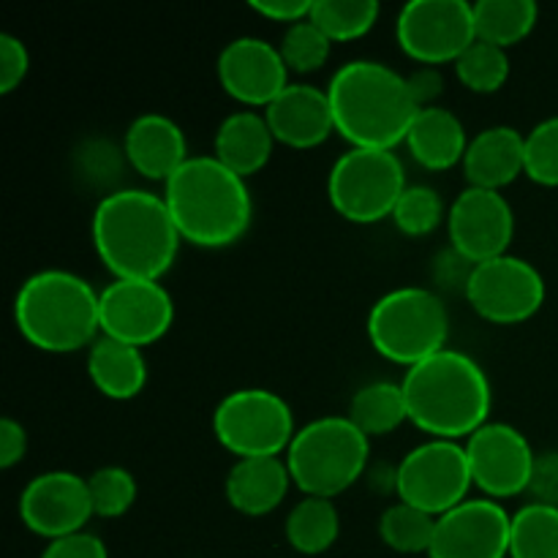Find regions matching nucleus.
Wrapping results in <instances>:
<instances>
[{"label":"nucleus","mask_w":558,"mask_h":558,"mask_svg":"<svg viewBox=\"0 0 558 558\" xmlns=\"http://www.w3.org/2000/svg\"><path fill=\"white\" fill-rule=\"evenodd\" d=\"M398 47L420 65L456 63L474 41V3L466 0H412L398 11Z\"/></svg>","instance_id":"obj_11"},{"label":"nucleus","mask_w":558,"mask_h":558,"mask_svg":"<svg viewBox=\"0 0 558 558\" xmlns=\"http://www.w3.org/2000/svg\"><path fill=\"white\" fill-rule=\"evenodd\" d=\"M371 439L349 417H316L294 434L287 461L294 488L316 499H336L368 469Z\"/></svg>","instance_id":"obj_6"},{"label":"nucleus","mask_w":558,"mask_h":558,"mask_svg":"<svg viewBox=\"0 0 558 558\" xmlns=\"http://www.w3.org/2000/svg\"><path fill=\"white\" fill-rule=\"evenodd\" d=\"M93 512L87 480L74 472H44L33 477L20 494V518L33 534L60 539L85 532Z\"/></svg>","instance_id":"obj_17"},{"label":"nucleus","mask_w":558,"mask_h":558,"mask_svg":"<svg viewBox=\"0 0 558 558\" xmlns=\"http://www.w3.org/2000/svg\"><path fill=\"white\" fill-rule=\"evenodd\" d=\"M27 71H31V52H27L25 41L11 33L0 36V93H11L25 82Z\"/></svg>","instance_id":"obj_37"},{"label":"nucleus","mask_w":558,"mask_h":558,"mask_svg":"<svg viewBox=\"0 0 558 558\" xmlns=\"http://www.w3.org/2000/svg\"><path fill=\"white\" fill-rule=\"evenodd\" d=\"M510 558H558V507L529 501L512 515Z\"/></svg>","instance_id":"obj_29"},{"label":"nucleus","mask_w":558,"mask_h":558,"mask_svg":"<svg viewBox=\"0 0 558 558\" xmlns=\"http://www.w3.org/2000/svg\"><path fill=\"white\" fill-rule=\"evenodd\" d=\"M101 336L145 349L161 341L174 322V300L161 281L112 278L98 294Z\"/></svg>","instance_id":"obj_13"},{"label":"nucleus","mask_w":558,"mask_h":558,"mask_svg":"<svg viewBox=\"0 0 558 558\" xmlns=\"http://www.w3.org/2000/svg\"><path fill=\"white\" fill-rule=\"evenodd\" d=\"M407 82L420 109L434 107V101L441 96V90H445V80H441L439 69H430V65H423V69H417L414 74H409Z\"/></svg>","instance_id":"obj_42"},{"label":"nucleus","mask_w":558,"mask_h":558,"mask_svg":"<svg viewBox=\"0 0 558 558\" xmlns=\"http://www.w3.org/2000/svg\"><path fill=\"white\" fill-rule=\"evenodd\" d=\"M218 82L243 107H270L289 87V69L276 44L240 36L218 54Z\"/></svg>","instance_id":"obj_18"},{"label":"nucleus","mask_w":558,"mask_h":558,"mask_svg":"<svg viewBox=\"0 0 558 558\" xmlns=\"http://www.w3.org/2000/svg\"><path fill=\"white\" fill-rule=\"evenodd\" d=\"M463 447L472 483L483 490L485 499L501 501L529 494L537 456L515 425L485 423L463 441Z\"/></svg>","instance_id":"obj_14"},{"label":"nucleus","mask_w":558,"mask_h":558,"mask_svg":"<svg viewBox=\"0 0 558 558\" xmlns=\"http://www.w3.org/2000/svg\"><path fill=\"white\" fill-rule=\"evenodd\" d=\"M330 47L332 41L311 22V16L298 22V25H289L283 31L281 44H278L287 69L298 71V74L319 71L327 63V58H330Z\"/></svg>","instance_id":"obj_34"},{"label":"nucleus","mask_w":558,"mask_h":558,"mask_svg":"<svg viewBox=\"0 0 558 558\" xmlns=\"http://www.w3.org/2000/svg\"><path fill=\"white\" fill-rule=\"evenodd\" d=\"M87 376L101 396L131 401L147 385V360L142 349L101 336L87 349Z\"/></svg>","instance_id":"obj_25"},{"label":"nucleus","mask_w":558,"mask_h":558,"mask_svg":"<svg viewBox=\"0 0 558 558\" xmlns=\"http://www.w3.org/2000/svg\"><path fill=\"white\" fill-rule=\"evenodd\" d=\"M436 532V518L428 515V512L417 510L412 505H403V501H396V505L387 507L379 518V537L381 543L390 550L403 556L425 554L428 556L430 543H434Z\"/></svg>","instance_id":"obj_31"},{"label":"nucleus","mask_w":558,"mask_h":558,"mask_svg":"<svg viewBox=\"0 0 558 558\" xmlns=\"http://www.w3.org/2000/svg\"><path fill=\"white\" fill-rule=\"evenodd\" d=\"M381 5L376 0H314L311 22L336 41H357L379 22Z\"/></svg>","instance_id":"obj_30"},{"label":"nucleus","mask_w":558,"mask_h":558,"mask_svg":"<svg viewBox=\"0 0 558 558\" xmlns=\"http://www.w3.org/2000/svg\"><path fill=\"white\" fill-rule=\"evenodd\" d=\"M265 120L276 142L294 147V150L319 147L336 131L327 90L316 85H303V82L289 85L265 109Z\"/></svg>","instance_id":"obj_19"},{"label":"nucleus","mask_w":558,"mask_h":558,"mask_svg":"<svg viewBox=\"0 0 558 558\" xmlns=\"http://www.w3.org/2000/svg\"><path fill=\"white\" fill-rule=\"evenodd\" d=\"M93 512L98 518H120L134 507L136 480L123 466H104L87 477Z\"/></svg>","instance_id":"obj_35"},{"label":"nucleus","mask_w":558,"mask_h":558,"mask_svg":"<svg viewBox=\"0 0 558 558\" xmlns=\"http://www.w3.org/2000/svg\"><path fill=\"white\" fill-rule=\"evenodd\" d=\"M447 232L458 256L483 265L507 254L515 234V213L501 191L469 185L447 210Z\"/></svg>","instance_id":"obj_15"},{"label":"nucleus","mask_w":558,"mask_h":558,"mask_svg":"<svg viewBox=\"0 0 558 558\" xmlns=\"http://www.w3.org/2000/svg\"><path fill=\"white\" fill-rule=\"evenodd\" d=\"M441 218H445V205H441L439 191L430 185H407L392 210V223L407 238H425L439 227Z\"/></svg>","instance_id":"obj_33"},{"label":"nucleus","mask_w":558,"mask_h":558,"mask_svg":"<svg viewBox=\"0 0 558 558\" xmlns=\"http://www.w3.org/2000/svg\"><path fill=\"white\" fill-rule=\"evenodd\" d=\"M332 123L352 147L396 150L420 107L407 76L379 60H349L327 85Z\"/></svg>","instance_id":"obj_3"},{"label":"nucleus","mask_w":558,"mask_h":558,"mask_svg":"<svg viewBox=\"0 0 558 558\" xmlns=\"http://www.w3.org/2000/svg\"><path fill=\"white\" fill-rule=\"evenodd\" d=\"M450 314L436 292L401 287L376 300L368 314L371 347L396 365L414 368L447 349Z\"/></svg>","instance_id":"obj_7"},{"label":"nucleus","mask_w":558,"mask_h":558,"mask_svg":"<svg viewBox=\"0 0 558 558\" xmlns=\"http://www.w3.org/2000/svg\"><path fill=\"white\" fill-rule=\"evenodd\" d=\"M526 169V136L512 125H490L469 140L463 174L472 189L501 191Z\"/></svg>","instance_id":"obj_21"},{"label":"nucleus","mask_w":558,"mask_h":558,"mask_svg":"<svg viewBox=\"0 0 558 558\" xmlns=\"http://www.w3.org/2000/svg\"><path fill=\"white\" fill-rule=\"evenodd\" d=\"M512 515L494 499H466L436 518L428 558H510Z\"/></svg>","instance_id":"obj_16"},{"label":"nucleus","mask_w":558,"mask_h":558,"mask_svg":"<svg viewBox=\"0 0 558 558\" xmlns=\"http://www.w3.org/2000/svg\"><path fill=\"white\" fill-rule=\"evenodd\" d=\"M539 5L534 0H480L474 3L477 41L507 49L521 44L534 31Z\"/></svg>","instance_id":"obj_27"},{"label":"nucleus","mask_w":558,"mask_h":558,"mask_svg":"<svg viewBox=\"0 0 558 558\" xmlns=\"http://www.w3.org/2000/svg\"><path fill=\"white\" fill-rule=\"evenodd\" d=\"M456 74L461 85L472 93H496L505 87L510 76V58L507 49L494 44L474 41L461 58L456 60Z\"/></svg>","instance_id":"obj_32"},{"label":"nucleus","mask_w":558,"mask_h":558,"mask_svg":"<svg viewBox=\"0 0 558 558\" xmlns=\"http://www.w3.org/2000/svg\"><path fill=\"white\" fill-rule=\"evenodd\" d=\"M213 145H216L213 156L223 167L232 169L240 178H251V174L265 169V163L270 161L276 136H272L270 125H267L265 112L238 109V112L223 118V123L218 125Z\"/></svg>","instance_id":"obj_24"},{"label":"nucleus","mask_w":558,"mask_h":558,"mask_svg":"<svg viewBox=\"0 0 558 558\" xmlns=\"http://www.w3.org/2000/svg\"><path fill=\"white\" fill-rule=\"evenodd\" d=\"M218 445L240 458H281L294 439V414L265 387H243L218 401L213 412Z\"/></svg>","instance_id":"obj_9"},{"label":"nucleus","mask_w":558,"mask_h":558,"mask_svg":"<svg viewBox=\"0 0 558 558\" xmlns=\"http://www.w3.org/2000/svg\"><path fill=\"white\" fill-rule=\"evenodd\" d=\"M93 248L114 278L161 281L183 238L163 196L142 189L112 191L93 210Z\"/></svg>","instance_id":"obj_1"},{"label":"nucleus","mask_w":558,"mask_h":558,"mask_svg":"<svg viewBox=\"0 0 558 558\" xmlns=\"http://www.w3.org/2000/svg\"><path fill=\"white\" fill-rule=\"evenodd\" d=\"M529 494L537 505L558 507V452H543L534 461Z\"/></svg>","instance_id":"obj_39"},{"label":"nucleus","mask_w":558,"mask_h":558,"mask_svg":"<svg viewBox=\"0 0 558 558\" xmlns=\"http://www.w3.org/2000/svg\"><path fill=\"white\" fill-rule=\"evenodd\" d=\"M292 474L283 458H240L227 474V501L243 515H270L292 488Z\"/></svg>","instance_id":"obj_22"},{"label":"nucleus","mask_w":558,"mask_h":558,"mask_svg":"<svg viewBox=\"0 0 558 558\" xmlns=\"http://www.w3.org/2000/svg\"><path fill=\"white\" fill-rule=\"evenodd\" d=\"M407 191V169L392 150L349 147L327 174L332 210L352 223H379L392 218Z\"/></svg>","instance_id":"obj_8"},{"label":"nucleus","mask_w":558,"mask_h":558,"mask_svg":"<svg viewBox=\"0 0 558 558\" xmlns=\"http://www.w3.org/2000/svg\"><path fill=\"white\" fill-rule=\"evenodd\" d=\"M123 153L136 174L145 180H161V183H167L191 158L183 129L172 118L158 112L140 114L129 125Z\"/></svg>","instance_id":"obj_20"},{"label":"nucleus","mask_w":558,"mask_h":558,"mask_svg":"<svg viewBox=\"0 0 558 558\" xmlns=\"http://www.w3.org/2000/svg\"><path fill=\"white\" fill-rule=\"evenodd\" d=\"M251 9L259 16L270 22H283V25H298V22L308 20L314 0H254Z\"/></svg>","instance_id":"obj_40"},{"label":"nucleus","mask_w":558,"mask_h":558,"mask_svg":"<svg viewBox=\"0 0 558 558\" xmlns=\"http://www.w3.org/2000/svg\"><path fill=\"white\" fill-rule=\"evenodd\" d=\"M287 543L303 556H319L336 545L341 534V515H338L332 499H316L305 496L292 507L283 523Z\"/></svg>","instance_id":"obj_26"},{"label":"nucleus","mask_w":558,"mask_h":558,"mask_svg":"<svg viewBox=\"0 0 558 558\" xmlns=\"http://www.w3.org/2000/svg\"><path fill=\"white\" fill-rule=\"evenodd\" d=\"M409 423L434 439L461 441L490 423L494 407L488 374L461 349H441L407 368L401 379Z\"/></svg>","instance_id":"obj_2"},{"label":"nucleus","mask_w":558,"mask_h":558,"mask_svg":"<svg viewBox=\"0 0 558 558\" xmlns=\"http://www.w3.org/2000/svg\"><path fill=\"white\" fill-rule=\"evenodd\" d=\"M463 294L490 325H521L545 305V278L532 262L505 254L474 265Z\"/></svg>","instance_id":"obj_12"},{"label":"nucleus","mask_w":558,"mask_h":558,"mask_svg":"<svg viewBox=\"0 0 558 558\" xmlns=\"http://www.w3.org/2000/svg\"><path fill=\"white\" fill-rule=\"evenodd\" d=\"M98 294L82 276L41 270L25 278L14 298V322L31 347L69 354L93 347L101 332Z\"/></svg>","instance_id":"obj_5"},{"label":"nucleus","mask_w":558,"mask_h":558,"mask_svg":"<svg viewBox=\"0 0 558 558\" xmlns=\"http://www.w3.org/2000/svg\"><path fill=\"white\" fill-rule=\"evenodd\" d=\"M529 180L548 189H558V114L543 120L526 134V169Z\"/></svg>","instance_id":"obj_36"},{"label":"nucleus","mask_w":558,"mask_h":558,"mask_svg":"<svg viewBox=\"0 0 558 558\" xmlns=\"http://www.w3.org/2000/svg\"><path fill=\"white\" fill-rule=\"evenodd\" d=\"M349 420L363 430L365 436H385L401 428L409 420L407 396L401 385L392 381H371L360 387L349 403Z\"/></svg>","instance_id":"obj_28"},{"label":"nucleus","mask_w":558,"mask_h":558,"mask_svg":"<svg viewBox=\"0 0 558 558\" xmlns=\"http://www.w3.org/2000/svg\"><path fill=\"white\" fill-rule=\"evenodd\" d=\"M403 145L423 169L447 172V169L463 163L469 140L458 114L434 104V107L420 109Z\"/></svg>","instance_id":"obj_23"},{"label":"nucleus","mask_w":558,"mask_h":558,"mask_svg":"<svg viewBox=\"0 0 558 558\" xmlns=\"http://www.w3.org/2000/svg\"><path fill=\"white\" fill-rule=\"evenodd\" d=\"M27 430L14 417L0 420V469H11L25 458Z\"/></svg>","instance_id":"obj_41"},{"label":"nucleus","mask_w":558,"mask_h":558,"mask_svg":"<svg viewBox=\"0 0 558 558\" xmlns=\"http://www.w3.org/2000/svg\"><path fill=\"white\" fill-rule=\"evenodd\" d=\"M466 447L461 441L430 439L403 456L392 474L398 501L439 518L466 501L472 488Z\"/></svg>","instance_id":"obj_10"},{"label":"nucleus","mask_w":558,"mask_h":558,"mask_svg":"<svg viewBox=\"0 0 558 558\" xmlns=\"http://www.w3.org/2000/svg\"><path fill=\"white\" fill-rule=\"evenodd\" d=\"M161 196L180 238L199 248L234 245L254 218L245 178L223 167L216 156H191L163 183Z\"/></svg>","instance_id":"obj_4"},{"label":"nucleus","mask_w":558,"mask_h":558,"mask_svg":"<svg viewBox=\"0 0 558 558\" xmlns=\"http://www.w3.org/2000/svg\"><path fill=\"white\" fill-rule=\"evenodd\" d=\"M41 558H109V550L98 534L76 532L47 543Z\"/></svg>","instance_id":"obj_38"}]
</instances>
